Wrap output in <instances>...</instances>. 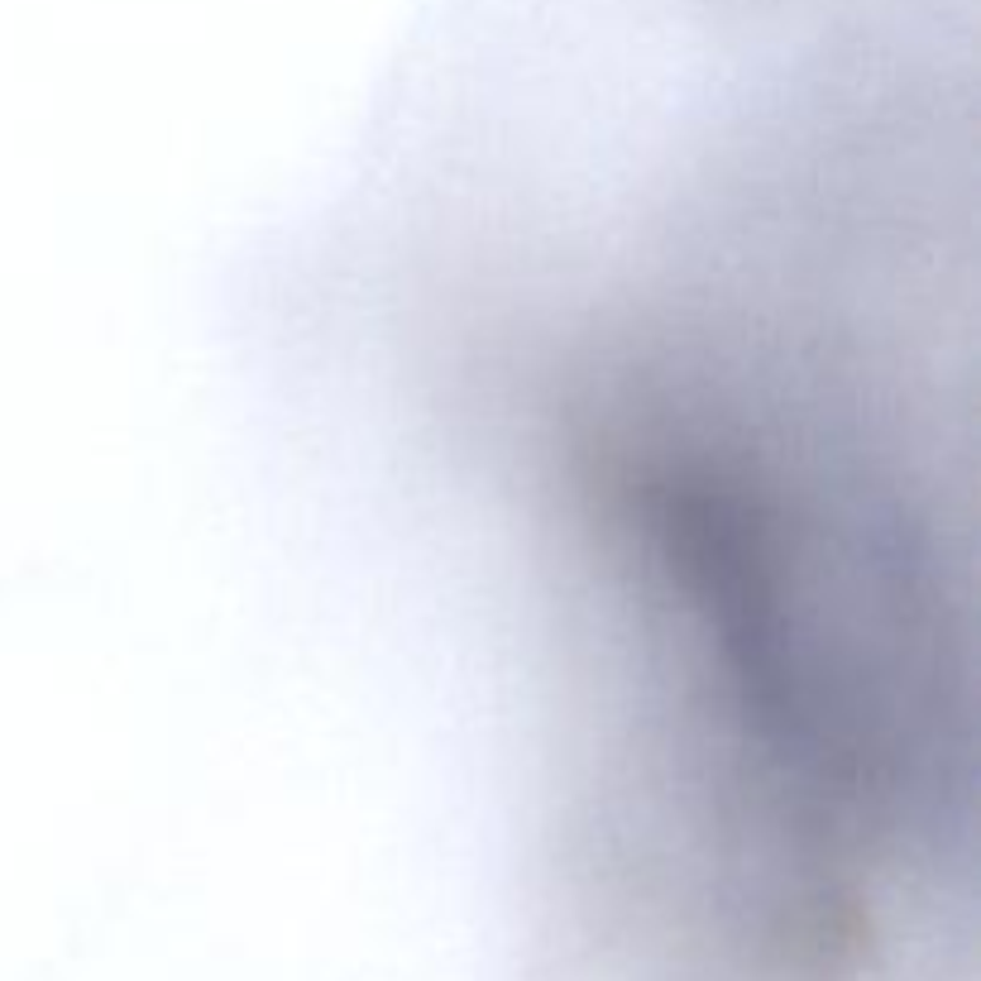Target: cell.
Returning <instances> with one entry per match:
<instances>
[{
    "mask_svg": "<svg viewBox=\"0 0 981 981\" xmlns=\"http://www.w3.org/2000/svg\"><path fill=\"white\" fill-rule=\"evenodd\" d=\"M599 508L757 824L833 872L939 833L953 627L896 484L853 445L652 388L603 426Z\"/></svg>",
    "mask_w": 981,
    "mask_h": 981,
    "instance_id": "6da1fadb",
    "label": "cell"
}]
</instances>
